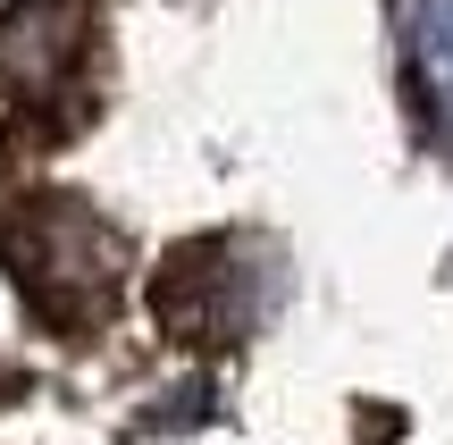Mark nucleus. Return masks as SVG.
Masks as SVG:
<instances>
[{"label": "nucleus", "mask_w": 453, "mask_h": 445, "mask_svg": "<svg viewBox=\"0 0 453 445\" xmlns=\"http://www.w3.org/2000/svg\"><path fill=\"white\" fill-rule=\"evenodd\" d=\"M0 252H9L17 286L34 295V311H50L59 328H84V319L110 311L118 295V235L101 227L84 202L42 194L0 227Z\"/></svg>", "instance_id": "f257e3e1"}, {"label": "nucleus", "mask_w": 453, "mask_h": 445, "mask_svg": "<svg viewBox=\"0 0 453 445\" xmlns=\"http://www.w3.org/2000/svg\"><path fill=\"white\" fill-rule=\"evenodd\" d=\"M277 295V269L252 235H202V244H177L151 278V311H160L168 336L185 345H235V336L260 328Z\"/></svg>", "instance_id": "f03ea898"}, {"label": "nucleus", "mask_w": 453, "mask_h": 445, "mask_svg": "<svg viewBox=\"0 0 453 445\" xmlns=\"http://www.w3.org/2000/svg\"><path fill=\"white\" fill-rule=\"evenodd\" d=\"M93 0H9L0 9V93L17 110H50L76 93L84 59H93Z\"/></svg>", "instance_id": "7ed1b4c3"}, {"label": "nucleus", "mask_w": 453, "mask_h": 445, "mask_svg": "<svg viewBox=\"0 0 453 445\" xmlns=\"http://www.w3.org/2000/svg\"><path fill=\"white\" fill-rule=\"evenodd\" d=\"M395 42H403V84L420 118L453 134V0H395Z\"/></svg>", "instance_id": "20e7f679"}]
</instances>
